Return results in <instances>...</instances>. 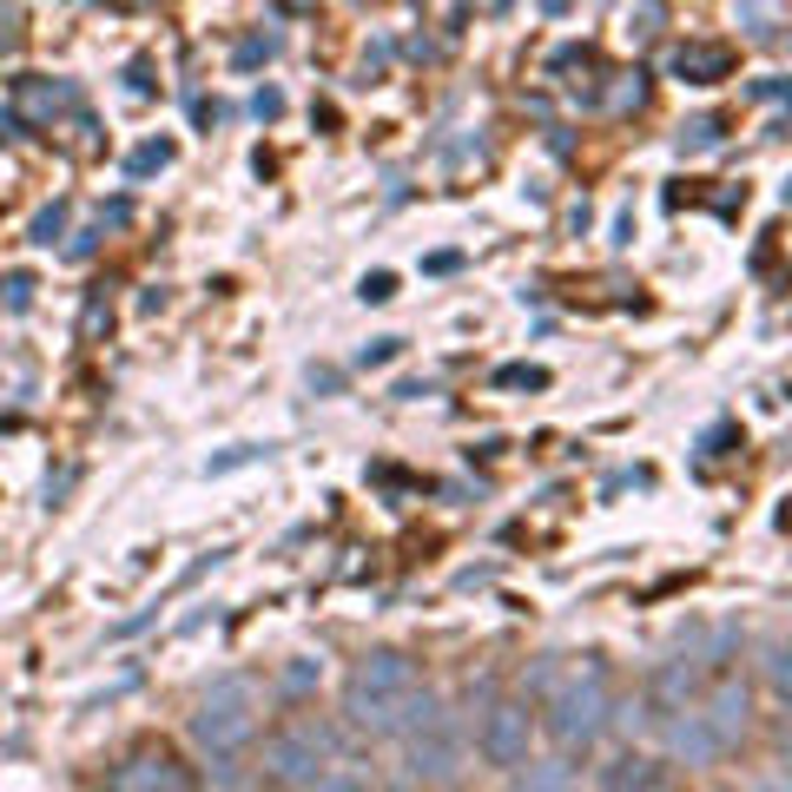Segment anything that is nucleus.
Segmentation results:
<instances>
[{
    "label": "nucleus",
    "mask_w": 792,
    "mask_h": 792,
    "mask_svg": "<svg viewBox=\"0 0 792 792\" xmlns=\"http://www.w3.org/2000/svg\"><path fill=\"white\" fill-rule=\"evenodd\" d=\"M113 792H178V772H172V759H132V766H119V779H113Z\"/></svg>",
    "instance_id": "nucleus-11"
},
{
    "label": "nucleus",
    "mask_w": 792,
    "mask_h": 792,
    "mask_svg": "<svg viewBox=\"0 0 792 792\" xmlns=\"http://www.w3.org/2000/svg\"><path fill=\"white\" fill-rule=\"evenodd\" d=\"M496 383H502V389H541L548 370H535V363H509V370H496Z\"/></svg>",
    "instance_id": "nucleus-16"
},
{
    "label": "nucleus",
    "mask_w": 792,
    "mask_h": 792,
    "mask_svg": "<svg viewBox=\"0 0 792 792\" xmlns=\"http://www.w3.org/2000/svg\"><path fill=\"white\" fill-rule=\"evenodd\" d=\"M278 792H291V785H278Z\"/></svg>",
    "instance_id": "nucleus-24"
},
{
    "label": "nucleus",
    "mask_w": 792,
    "mask_h": 792,
    "mask_svg": "<svg viewBox=\"0 0 792 792\" xmlns=\"http://www.w3.org/2000/svg\"><path fill=\"white\" fill-rule=\"evenodd\" d=\"M680 145H694V152L720 145V119H687V126H680Z\"/></svg>",
    "instance_id": "nucleus-18"
},
{
    "label": "nucleus",
    "mask_w": 792,
    "mask_h": 792,
    "mask_svg": "<svg viewBox=\"0 0 792 792\" xmlns=\"http://www.w3.org/2000/svg\"><path fill=\"white\" fill-rule=\"evenodd\" d=\"M726 67H733L726 47H680V54H674V73H680L687 86H713V80H726Z\"/></svg>",
    "instance_id": "nucleus-10"
},
{
    "label": "nucleus",
    "mask_w": 792,
    "mask_h": 792,
    "mask_svg": "<svg viewBox=\"0 0 792 792\" xmlns=\"http://www.w3.org/2000/svg\"><path fill=\"white\" fill-rule=\"evenodd\" d=\"M404 746H410V772L430 779V785H450V779L463 772V726H456V713H443L430 733H417V739H404Z\"/></svg>",
    "instance_id": "nucleus-6"
},
{
    "label": "nucleus",
    "mask_w": 792,
    "mask_h": 792,
    "mask_svg": "<svg viewBox=\"0 0 792 792\" xmlns=\"http://www.w3.org/2000/svg\"><path fill=\"white\" fill-rule=\"evenodd\" d=\"M317 674H324L317 661H291V667H284V694H291V700H304V694L317 687Z\"/></svg>",
    "instance_id": "nucleus-17"
},
{
    "label": "nucleus",
    "mask_w": 792,
    "mask_h": 792,
    "mask_svg": "<svg viewBox=\"0 0 792 792\" xmlns=\"http://www.w3.org/2000/svg\"><path fill=\"white\" fill-rule=\"evenodd\" d=\"M476 746H482V759H489V766H502V772L528 766V707H515V700L489 707V713H482Z\"/></svg>",
    "instance_id": "nucleus-5"
},
{
    "label": "nucleus",
    "mask_w": 792,
    "mask_h": 792,
    "mask_svg": "<svg viewBox=\"0 0 792 792\" xmlns=\"http://www.w3.org/2000/svg\"><path fill=\"white\" fill-rule=\"evenodd\" d=\"M389 357H396V337H376V343H363V357H357V363L370 370V363H389Z\"/></svg>",
    "instance_id": "nucleus-22"
},
{
    "label": "nucleus",
    "mask_w": 792,
    "mask_h": 792,
    "mask_svg": "<svg viewBox=\"0 0 792 792\" xmlns=\"http://www.w3.org/2000/svg\"><path fill=\"white\" fill-rule=\"evenodd\" d=\"M252 726H258V694H252L245 674L212 680L206 694H198V707H191V739L206 746L212 759H232L252 739Z\"/></svg>",
    "instance_id": "nucleus-2"
},
{
    "label": "nucleus",
    "mask_w": 792,
    "mask_h": 792,
    "mask_svg": "<svg viewBox=\"0 0 792 792\" xmlns=\"http://www.w3.org/2000/svg\"><path fill=\"white\" fill-rule=\"evenodd\" d=\"M779 739H785V753H792V707H785V720H779Z\"/></svg>",
    "instance_id": "nucleus-23"
},
{
    "label": "nucleus",
    "mask_w": 792,
    "mask_h": 792,
    "mask_svg": "<svg viewBox=\"0 0 792 792\" xmlns=\"http://www.w3.org/2000/svg\"><path fill=\"white\" fill-rule=\"evenodd\" d=\"M608 720H615V700H608V667H602V661L574 667V674L548 694V733H555V746H561V753L594 746Z\"/></svg>",
    "instance_id": "nucleus-1"
},
{
    "label": "nucleus",
    "mask_w": 792,
    "mask_h": 792,
    "mask_svg": "<svg viewBox=\"0 0 792 792\" xmlns=\"http://www.w3.org/2000/svg\"><path fill=\"white\" fill-rule=\"evenodd\" d=\"M661 739H667V753H674V759H687V766H707V759H720V753H726L700 713H667V720H661Z\"/></svg>",
    "instance_id": "nucleus-9"
},
{
    "label": "nucleus",
    "mask_w": 792,
    "mask_h": 792,
    "mask_svg": "<svg viewBox=\"0 0 792 792\" xmlns=\"http://www.w3.org/2000/svg\"><path fill=\"white\" fill-rule=\"evenodd\" d=\"M515 792H574V766H568V759H535V766L515 779Z\"/></svg>",
    "instance_id": "nucleus-12"
},
{
    "label": "nucleus",
    "mask_w": 792,
    "mask_h": 792,
    "mask_svg": "<svg viewBox=\"0 0 792 792\" xmlns=\"http://www.w3.org/2000/svg\"><path fill=\"white\" fill-rule=\"evenodd\" d=\"M337 759V733L324 726V720H291V726H278L271 739H265V772L278 779V785H317L324 779V766Z\"/></svg>",
    "instance_id": "nucleus-4"
},
{
    "label": "nucleus",
    "mask_w": 792,
    "mask_h": 792,
    "mask_svg": "<svg viewBox=\"0 0 792 792\" xmlns=\"http://www.w3.org/2000/svg\"><path fill=\"white\" fill-rule=\"evenodd\" d=\"M410 687H417V667H410L404 654H363L357 674H350V687H343V713H350V726H363V733H389L396 700H404Z\"/></svg>",
    "instance_id": "nucleus-3"
},
{
    "label": "nucleus",
    "mask_w": 792,
    "mask_h": 792,
    "mask_svg": "<svg viewBox=\"0 0 792 792\" xmlns=\"http://www.w3.org/2000/svg\"><path fill=\"white\" fill-rule=\"evenodd\" d=\"M159 165H172V139H152V145H139V152L126 159L132 178H145V172H159Z\"/></svg>",
    "instance_id": "nucleus-14"
},
{
    "label": "nucleus",
    "mask_w": 792,
    "mask_h": 792,
    "mask_svg": "<svg viewBox=\"0 0 792 792\" xmlns=\"http://www.w3.org/2000/svg\"><path fill=\"white\" fill-rule=\"evenodd\" d=\"M278 54V40H245L238 47V67H258V60H271Z\"/></svg>",
    "instance_id": "nucleus-21"
},
{
    "label": "nucleus",
    "mask_w": 792,
    "mask_h": 792,
    "mask_svg": "<svg viewBox=\"0 0 792 792\" xmlns=\"http://www.w3.org/2000/svg\"><path fill=\"white\" fill-rule=\"evenodd\" d=\"M700 720L713 726V739H720V746H739V733L753 726V694H746L739 680H720V687L707 694V707H700Z\"/></svg>",
    "instance_id": "nucleus-8"
},
{
    "label": "nucleus",
    "mask_w": 792,
    "mask_h": 792,
    "mask_svg": "<svg viewBox=\"0 0 792 792\" xmlns=\"http://www.w3.org/2000/svg\"><path fill=\"white\" fill-rule=\"evenodd\" d=\"M317 792H376V785H370V766L330 759V766H324V779H317Z\"/></svg>",
    "instance_id": "nucleus-13"
},
{
    "label": "nucleus",
    "mask_w": 792,
    "mask_h": 792,
    "mask_svg": "<svg viewBox=\"0 0 792 792\" xmlns=\"http://www.w3.org/2000/svg\"><path fill=\"white\" fill-rule=\"evenodd\" d=\"M60 232H67V212H60V206H54V212H40V219H34V245H54V238H60Z\"/></svg>",
    "instance_id": "nucleus-19"
},
{
    "label": "nucleus",
    "mask_w": 792,
    "mask_h": 792,
    "mask_svg": "<svg viewBox=\"0 0 792 792\" xmlns=\"http://www.w3.org/2000/svg\"><path fill=\"white\" fill-rule=\"evenodd\" d=\"M700 654H674V661H661L654 667V680H648V707H654V720H667V713H687V700L700 694Z\"/></svg>",
    "instance_id": "nucleus-7"
},
{
    "label": "nucleus",
    "mask_w": 792,
    "mask_h": 792,
    "mask_svg": "<svg viewBox=\"0 0 792 792\" xmlns=\"http://www.w3.org/2000/svg\"><path fill=\"white\" fill-rule=\"evenodd\" d=\"M383 298H396V278H389V271H370V278H363V304H383Z\"/></svg>",
    "instance_id": "nucleus-20"
},
{
    "label": "nucleus",
    "mask_w": 792,
    "mask_h": 792,
    "mask_svg": "<svg viewBox=\"0 0 792 792\" xmlns=\"http://www.w3.org/2000/svg\"><path fill=\"white\" fill-rule=\"evenodd\" d=\"M766 680H772L779 700L792 707V648H772V654H766Z\"/></svg>",
    "instance_id": "nucleus-15"
}]
</instances>
